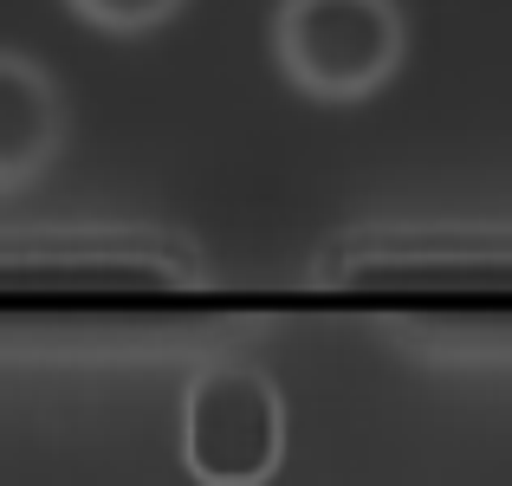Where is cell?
I'll use <instances>...</instances> for the list:
<instances>
[{"label":"cell","mask_w":512,"mask_h":486,"mask_svg":"<svg viewBox=\"0 0 512 486\" xmlns=\"http://www.w3.org/2000/svg\"><path fill=\"white\" fill-rule=\"evenodd\" d=\"M273 65L312 104H370L409 65L402 0H279L266 20Z\"/></svg>","instance_id":"cell-1"},{"label":"cell","mask_w":512,"mask_h":486,"mask_svg":"<svg viewBox=\"0 0 512 486\" xmlns=\"http://www.w3.org/2000/svg\"><path fill=\"white\" fill-rule=\"evenodd\" d=\"M182 467L195 486H266L286 467V396L247 363H208L182 389Z\"/></svg>","instance_id":"cell-2"},{"label":"cell","mask_w":512,"mask_h":486,"mask_svg":"<svg viewBox=\"0 0 512 486\" xmlns=\"http://www.w3.org/2000/svg\"><path fill=\"white\" fill-rule=\"evenodd\" d=\"M65 150V91L26 52L0 46V195H20Z\"/></svg>","instance_id":"cell-3"},{"label":"cell","mask_w":512,"mask_h":486,"mask_svg":"<svg viewBox=\"0 0 512 486\" xmlns=\"http://www.w3.org/2000/svg\"><path fill=\"white\" fill-rule=\"evenodd\" d=\"M65 7H72V20L91 26V33L143 39V33H156V26H169L188 0H65Z\"/></svg>","instance_id":"cell-4"}]
</instances>
